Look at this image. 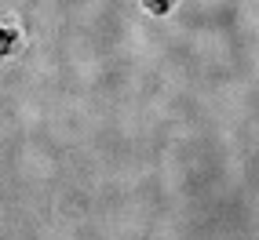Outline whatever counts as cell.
Instances as JSON below:
<instances>
[{
  "label": "cell",
  "instance_id": "obj_1",
  "mask_svg": "<svg viewBox=\"0 0 259 240\" xmlns=\"http://www.w3.org/2000/svg\"><path fill=\"white\" fill-rule=\"evenodd\" d=\"M15 51H19V29L11 22H0V58L15 55Z\"/></svg>",
  "mask_w": 259,
  "mask_h": 240
},
{
  "label": "cell",
  "instance_id": "obj_2",
  "mask_svg": "<svg viewBox=\"0 0 259 240\" xmlns=\"http://www.w3.org/2000/svg\"><path fill=\"white\" fill-rule=\"evenodd\" d=\"M146 8H150V11H161V15H164V11H168L171 4H164V0H161V4H157V0H153V4H146Z\"/></svg>",
  "mask_w": 259,
  "mask_h": 240
}]
</instances>
